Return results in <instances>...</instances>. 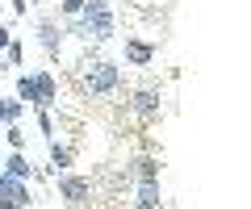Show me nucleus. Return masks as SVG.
I'll return each instance as SVG.
<instances>
[{
	"mask_svg": "<svg viewBox=\"0 0 251 209\" xmlns=\"http://www.w3.org/2000/svg\"><path fill=\"white\" fill-rule=\"evenodd\" d=\"M63 34L80 38L84 46H100L117 34V13L109 0H84V9L75 17H63Z\"/></svg>",
	"mask_w": 251,
	"mask_h": 209,
	"instance_id": "obj_1",
	"label": "nucleus"
},
{
	"mask_svg": "<svg viewBox=\"0 0 251 209\" xmlns=\"http://www.w3.org/2000/svg\"><path fill=\"white\" fill-rule=\"evenodd\" d=\"M75 88L84 100H109L117 92H126V75L113 59L92 55V59H80V67H75Z\"/></svg>",
	"mask_w": 251,
	"mask_h": 209,
	"instance_id": "obj_2",
	"label": "nucleus"
},
{
	"mask_svg": "<svg viewBox=\"0 0 251 209\" xmlns=\"http://www.w3.org/2000/svg\"><path fill=\"white\" fill-rule=\"evenodd\" d=\"M54 192L67 209H92L100 197V184L92 176H80V172H59L54 176Z\"/></svg>",
	"mask_w": 251,
	"mask_h": 209,
	"instance_id": "obj_3",
	"label": "nucleus"
},
{
	"mask_svg": "<svg viewBox=\"0 0 251 209\" xmlns=\"http://www.w3.org/2000/svg\"><path fill=\"white\" fill-rule=\"evenodd\" d=\"M126 113L138 121V126H155L163 117V88L159 84H143V88H126Z\"/></svg>",
	"mask_w": 251,
	"mask_h": 209,
	"instance_id": "obj_4",
	"label": "nucleus"
},
{
	"mask_svg": "<svg viewBox=\"0 0 251 209\" xmlns=\"http://www.w3.org/2000/svg\"><path fill=\"white\" fill-rule=\"evenodd\" d=\"M63 42H67V34H63V17H59V13H42V17H38V46L46 50L50 63L63 59Z\"/></svg>",
	"mask_w": 251,
	"mask_h": 209,
	"instance_id": "obj_5",
	"label": "nucleus"
},
{
	"mask_svg": "<svg viewBox=\"0 0 251 209\" xmlns=\"http://www.w3.org/2000/svg\"><path fill=\"white\" fill-rule=\"evenodd\" d=\"M126 172H130V180H159L163 176V159L155 151L130 155V159H126Z\"/></svg>",
	"mask_w": 251,
	"mask_h": 209,
	"instance_id": "obj_6",
	"label": "nucleus"
},
{
	"mask_svg": "<svg viewBox=\"0 0 251 209\" xmlns=\"http://www.w3.org/2000/svg\"><path fill=\"white\" fill-rule=\"evenodd\" d=\"M0 172L13 176V180H25V184L38 180V167L29 163V155H25V151H9L4 159H0Z\"/></svg>",
	"mask_w": 251,
	"mask_h": 209,
	"instance_id": "obj_7",
	"label": "nucleus"
},
{
	"mask_svg": "<svg viewBox=\"0 0 251 209\" xmlns=\"http://www.w3.org/2000/svg\"><path fill=\"white\" fill-rule=\"evenodd\" d=\"M159 55V42H147V38H126V67H151Z\"/></svg>",
	"mask_w": 251,
	"mask_h": 209,
	"instance_id": "obj_8",
	"label": "nucleus"
},
{
	"mask_svg": "<svg viewBox=\"0 0 251 209\" xmlns=\"http://www.w3.org/2000/svg\"><path fill=\"white\" fill-rule=\"evenodd\" d=\"M0 201H13V205L29 209V205H34V188H29L25 180H13V176L0 172Z\"/></svg>",
	"mask_w": 251,
	"mask_h": 209,
	"instance_id": "obj_9",
	"label": "nucleus"
},
{
	"mask_svg": "<svg viewBox=\"0 0 251 209\" xmlns=\"http://www.w3.org/2000/svg\"><path fill=\"white\" fill-rule=\"evenodd\" d=\"M34 84H38V105L34 109H54V105H59V75L54 71H34Z\"/></svg>",
	"mask_w": 251,
	"mask_h": 209,
	"instance_id": "obj_10",
	"label": "nucleus"
},
{
	"mask_svg": "<svg viewBox=\"0 0 251 209\" xmlns=\"http://www.w3.org/2000/svg\"><path fill=\"white\" fill-rule=\"evenodd\" d=\"M46 155H50V172L54 176H59V172H72V163H75V146L72 142L50 138V142H46Z\"/></svg>",
	"mask_w": 251,
	"mask_h": 209,
	"instance_id": "obj_11",
	"label": "nucleus"
},
{
	"mask_svg": "<svg viewBox=\"0 0 251 209\" xmlns=\"http://www.w3.org/2000/svg\"><path fill=\"white\" fill-rule=\"evenodd\" d=\"M17 100H21V105H38V84H34V71H17Z\"/></svg>",
	"mask_w": 251,
	"mask_h": 209,
	"instance_id": "obj_12",
	"label": "nucleus"
},
{
	"mask_svg": "<svg viewBox=\"0 0 251 209\" xmlns=\"http://www.w3.org/2000/svg\"><path fill=\"white\" fill-rule=\"evenodd\" d=\"M130 192H134V201H155V205L163 201V184L159 180H134Z\"/></svg>",
	"mask_w": 251,
	"mask_h": 209,
	"instance_id": "obj_13",
	"label": "nucleus"
},
{
	"mask_svg": "<svg viewBox=\"0 0 251 209\" xmlns=\"http://www.w3.org/2000/svg\"><path fill=\"white\" fill-rule=\"evenodd\" d=\"M0 63H4V67H25V42H21L17 34H13V42L4 46V55H0Z\"/></svg>",
	"mask_w": 251,
	"mask_h": 209,
	"instance_id": "obj_14",
	"label": "nucleus"
},
{
	"mask_svg": "<svg viewBox=\"0 0 251 209\" xmlns=\"http://www.w3.org/2000/svg\"><path fill=\"white\" fill-rule=\"evenodd\" d=\"M21 113H25V105L13 96H0V126H9V121H21Z\"/></svg>",
	"mask_w": 251,
	"mask_h": 209,
	"instance_id": "obj_15",
	"label": "nucleus"
},
{
	"mask_svg": "<svg viewBox=\"0 0 251 209\" xmlns=\"http://www.w3.org/2000/svg\"><path fill=\"white\" fill-rule=\"evenodd\" d=\"M4 142H9V151H25V130H21V121H9L4 126Z\"/></svg>",
	"mask_w": 251,
	"mask_h": 209,
	"instance_id": "obj_16",
	"label": "nucleus"
},
{
	"mask_svg": "<svg viewBox=\"0 0 251 209\" xmlns=\"http://www.w3.org/2000/svg\"><path fill=\"white\" fill-rule=\"evenodd\" d=\"M38 134H42L46 142L59 134V126H54V113H50V109H38Z\"/></svg>",
	"mask_w": 251,
	"mask_h": 209,
	"instance_id": "obj_17",
	"label": "nucleus"
},
{
	"mask_svg": "<svg viewBox=\"0 0 251 209\" xmlns=\"http://www.w3.org/2000/svg\"><path fill=\"white\" fill-rule=\"evenodd\" d=\"M84 9V0H59V17H75Z\"/></svg>",
	"mask_w": 251,
	"mask_h": 209,
	"instance_id": "obj_18",
	"label": "nucleus"
},
{
	"mask_svg": "<svg viewBox=\"0 0 251 209\" xmlns=\"http://www.w3.org/2000/svg\"><path fill=\"white\" fill-rule=\"evenodd\" d=\"M29 13V0H13V17H25Z\"/></svg>",
	"mask_w": 251,
	"mask_h": 209,
	"instance_id": "obj_19",
	"label": "nucleus"
},
{
	"mask_svg": "<svg viewBox=\"0 0 251 209\" xmlns=\"http://www.w3.org/2000/svg\"><path fill=\"white\" fill-rule=\"evenodd\" d=\"M0 209H21V205H13V201H0Z\"/></svg>",
	"mask_w": 251,
	"mask_h": 209,
	"instance_id": "obj_20",
	"label": "nucleus"
},
{
	"mask_svg": "<svg viewBox=\"0 0 251 209\" xmlns=\"http://www.w3.org/2000/svg\"><path fill=\"white\" fill-rule=\"evenodd\" d=\"M0 159H4V142H0Z\"/></svg>",
	"mask_w": 251,
	"mask_h": 209,
	"instance_id": "obj_21",
	"label": "nucleus"
}]
</instances>
